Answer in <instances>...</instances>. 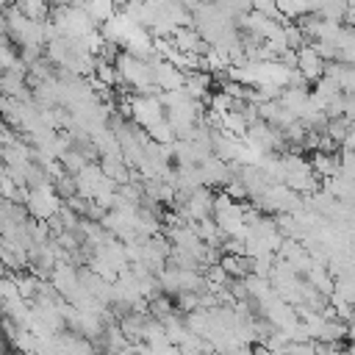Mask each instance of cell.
Returning <instances> with one entry per match:
<instances>
[{
	"label": "cell",
	"mask_w": 355,
	"mask_h": 355,
	"mask_svg": "<svg viewBox=\"0 0 355 355\" xmlns=\"http://www.w3.org/2000/svg\"><path fill=\"white\" fill-rule=\"evenodd\" d=\"M324 67H327V61L316 53L313 44H305V47L297 50V69L302 72L305 80H322L324 78Z\"/></svg>",
	"instance_id": "1"
}]
</instances>
